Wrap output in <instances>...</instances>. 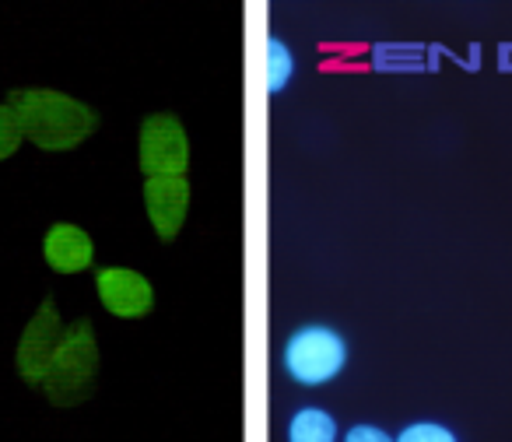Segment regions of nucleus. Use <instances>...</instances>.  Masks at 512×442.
I'll use <instances>...</instances> for the list:
<instances>
[{
    "mask_svg": "<svg viewBox=\"0 0 512 442\" xmlns=\"http://www.w3.org/2000/svg\"><path fill=\"white\" fill-rule=\"evenodd\" d=\"M99 288L102 306L113 316H123V320H137V316L151 313V285L141 278L137 271H127V267H106L95 281Z\"/></svg>",
    "mask_w": 512,
    "mask_h": 442,
    "instance_id": "obj_6",
    "label": "nucleus"
},
{
    "mask_svg": "<svg viewBox=\"0 0 512 442\" xmlns=\"http://www.w3.org/2000/svg\"><path fill=\"white\" fill-rule=\"evenodd\" d=\"M190 144L176 116H151L141 127V169L155 176H183Z\"/></svg>",
    "mask_w": 512,
    "mask_h": 442,
    "instance_id": "obj_4",
    "label": "nucleus"
},
{
    "mask_svg": "<svg viewBox=\"0 0 512 442\" xmlns=\"http://www.w3.org/2000/svg\"><path fill=\"white\" fill-rule=\"evenodd\" d=\"M22 127H18V116L11 113V106H0V162L11 158L22 144Z\"/></svg>",
    "mask_w": 512,
    "mask_h": 442,
    "instance_id": "obj_11",
    "label": "nucleus"
},
{
    "mask_svg": "<svg viewBox=\"0 0 512 442\" xmlns=\"http://www.w3.org/2000/svg\"><path fill=\"white\" fill-rule=\"evenodd\" d=\"M46 390L57 404H74L81 400L95 383V341H92V327L78 323L74 334H67L60 341L57 355L50 362L46 372Z\"/></svg>",
    "mask_w": 512,
    "mask_h": 442,
    "instance_id": "obj_2",
    "label": "nucleus"
},
{
    "mask_svg": "<svg viewBox=\"0 0 512 442\" xmlns=\"http://www.w3.org/2000/svg\"><path fill=\"white\" fill-rule=\"evenodd\" d=\"M292 78V53L281 39H271L267 43V88L271 92H281Z\"/></svg>",
    "mask_w": 512,
    "mask_h": 442,
    "instance_id": "obj_10",
    "label": "nucleus"
},
{
    "mask_svg": "<svg viewBox=\"0 0 512 442\" xmlns=\"http://www.w3.org/2000/svg\"><path fill=\"white\" fill-rule=\"evenodd\" d=\"M397 442H456L453 439V432L449 428H442V425H411V428H404V435H400Z\"/></svg>",
    "mask_w": 512,
    "mask_h": 442,
    "instance_id": "obj_12",
    "label": "nucleus"
},
{
    "mask_svg": "<svg viewBox=\"0 0 512 442\" xmlns=\"http://www.w3.org/2000/svg\"><path fill=\"white\" fill-rule=\"evenodd\" d=\"M144 207L162 239H172L183 229L186 207H190V186L183 176H155L144 183Z\"/></svg>",
    "mask_w": 512,
    "mask_h": 442,
    "instance_id": "obj_5",
    "label": "nucleus"
},
{
    "mask_svg": "<svg viewBox=\"0 0 512 442\" xmlns=\"http://www.w3.org/2000/svg\"><path fill=\"white\" fill-rule=\"evenodd\" d=\"M46 264L60 274H81L92 264V239L88 232H81L78 225H53L50 236L43 243Z\"/></svg>",
    "mask_w": 512,
    "mask_h": 442,
    "instance_id": "obj_8",
    "label": "nucleus"
},
{
    "mask_svg": "<svg viewBox=\"0 0 512 442\" xmlns=\"http://www.w3.org/2000/svg\"><path fill=\"white\" fill-rule=\"evenodd\" d=\"M344 442H390V435L379 432V428H372V425H355Z\"/></svg>",
    "mask_w": 512,
    "mask_h": 442,
    "instance_id": "obj_13",
    "label": "nucleus"
},
{
    "mask_svg": "<svg viewBox=\"0 0 512 442\" xmlns=\"http://www.w3.org/2000/svg\"><path fill=\"white\" fill-rule=\"evenodd\" d=\"M337 425L323 411H299L288 428V442H334Z\"/></svg>",
    "mask_w": 512,
    "mask_h": 442,
    "instance_id": "obj_9",
    "label": "nucleus"
},
{
    "mask_svg": "<svg viewBox=\"0 0 512 442\" xmlns=\"http://www.w3.org/2000/svg\"><path fill=\"white\" fill-rule=\"evenodd\" d=\"M11 113L18 116L22 134L46 151H67L95 130L92 109L60 92H15Z\"/></svg>",
    "mask_w": 512,
    "mask_h": 442,
    "instance_id": "obj_1",
    "label": "nucleus"
},
{
    "mask_svg": "<svg viewBox=\"0 0 512 442\" xmlns=\"http://www.w3.org/2000/svg\"><path fill=\"white\" fill-rule=\"evenodd\" d=\"M348 348L344 341L327 327H309L299 330L292 341L285 344V369L292 372V379H299L302 386H320L327 379H334L344 369Z\"/></svg>",
    "mask_w": 512,
    "mask_h": 442,
    "instance_id": "obj_3",
    "label": "nucleus"
},
{
    "mask_svg": "<svg viewBox=\"0 0 512 442\" xmlns=\"http://www.w3.org/2000/svg\"><path fill=\"white\" fill-rule=\"evenodd\" d=\"M60 330L64 327H60V320L53 316L50 306L39 309V316L29 323V334H25L22 351H18V365H22V376L29 379V383H43L46 379L53 355H57L60 341H64Z\"/></svg>",
    "mask_w": 512,
    "mask_h": 442,
    "instance_id": "obj_7",
    "label": "nucleus"
}]
</instances>
